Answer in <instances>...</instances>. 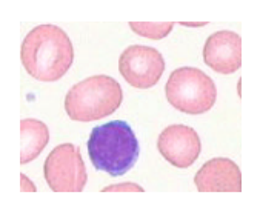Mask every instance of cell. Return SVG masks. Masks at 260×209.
<instances>
[{"mask_svg":"<svg viewBox=\"0 0 260 209\" xmlns=\"http://www.w3.org/2000/svg\"><path fill=\"white\" fill-rule=\"evenodd\" d=\"M203 60L219 74H233L242 65V39L234 31H217L206 39Z\"/></svg>","mask_w":260,"mask_h":209,"instance_id":"obj_8","label":"cell"},{"mask_svg":"<svg viewBox=\"0 0 260 209\" xmlns=\"http://www.w3.org/2000/svg\"><path fill=\"white\" fill-rule=\"evenodd\" d=\"M119 71L131 86L148 89L159 83L165 71V60L155 48L133 45L122 52Z\"/></svg>","mask_w":260,"mask_h":209,"instance_id":"obj_6","label":"cell"},{"mask_svg":"<svg viewBox=\"0 0 260 209\" xmlns=\"http://www.w3.org/2000/svg\"><path fill=\"white\" fill-rule=\"evenodd\" d=\"M165 92L173 108L191 116L208 113L214 107L217 97L213 79L192 66L174 69L167 82Z\"/></svg>","mask_w":260,"mask_h":209,"instance_id":"obj_4","label":"cell"},{"mask_svg":"<svg viewBox=\"0 0 260 209\" xmlns=\"http://www.w3.org/2000/svg\"><path fill=\"white\" fill-rule=\"evenodd\" d=\"M43 176L49 189L54 192L83 191L88 174L80 155V149L73 143L56 146L46 157Z\"/></svg>","mask_w":260,"mask_h":209,"instance_id":"obj_5","label":"cell"},{"mask_svg":"<svg viewBox=\"0 0 260 209\" xmlns=\"http://www.w3.org/2000/svg\"><path fill=\"white\" fill-rule=\"evenodd\" d=\"M194 183L200 192H240L242 172L231 159L217 157L208 160L197 171Z\"/></svg>","mask_w":260,"mask_h":209,"instance_id":"obj_9","label":"cell"},{"mask_svg":"<svg viewBox=\"0 0 260 209\" xmlns=\"http://www.w3.org/2000/svg\"><path fill=\"white\" fill-rule=\"evenodd\" d=\"M88 154L95 169L111 177H122L139 159V142L126 122L113 120L92 128Z\"/></svg>","mask_w":260,"mask_h":209,"instance_id":"obj_2","label":"cell"},{"mask_svg":"<svg viewBox=\"0 0 260 209\" xmlns=\"http://www.w3.org/2000/svg\"><path fill=\"white\" fill-rule=\"evenodd\" d=\"M20 189L25 192H36V186H34V183L25 176V174H20Z\"/></svg>","mask_w":260,"mask_h":209,"instance_id":"obj_13","label":"cell"},{"mask_svg":"<svg viewBox=\"0 0 260 209\" xmlns=\"http://www.w3.org/2000/svg\"><path fill=\"white\" fill-rule=\"evenodd\" d=\"M157 149L173 166L185 169L199 159L202 143L199 134L191 126L171 125L160 132Z\"/></svg>","mask_w":260,"mask_h":209,"instance_id":"obj_7","label":"cell"},{"mask_svg":"<svg viewBox=\"0 0 260 209\" xmlns=\"http://www.w3.org/2000/svg\"><path fill=\"white\" fill-rule=\"evenodd\" d=\"M20 165H26L42 154L49 142L48 126L36 119H23L20 122Z\"/></svg>","mask_w":260,"mask_h":209,"instance_id":"obj_10","label":"cell"},{"mask_svg":"<svg viewBox=\"0 0 260 209\" xmlns=\"http://www.w3.org/2000/svg\"><path fill=\"white\" fill-rule=\"evenodd\" d=\"M123 192V191H129V192H143L145 189L136 183H117V185H110L107 188H103L102 192Z\"/></svg>","mask_w":260,"mask_h":209,"instance_id":"obj_12","label":"cell"},{"mask_svg":"<svg viewBox=\"0 0 260 209\" xmlns=\"http://www.w3.org/2000/svg\"><path fill=\"white\" fill-rule=\"evenodd\" d=\"M174 23L173 22H131L129 28L146 39L151 40H160L164 37H167L171 31H173Z\"/></svg>","mask_w":260,"mask_h":209,"instance_id":"obj_11","label":"cell"},{"mask_svg":"<svg viewBox=\"0 0 260 209\" xmlns=\"http://www.w3.org/2000/svg\"><path fill=\"white\" fill-rule=\"evenodd\" d=\"M123 101L119 82L110 76H92L76 83L65 97V111L74 122L110 117Z\"/></svg>","mask_w":260,"mask_h":209,"instance_id":"obj_3","label":"cell"},{"mask_svg":"<svg viewBox=\"0 0 260 209\" xmlns=\"http://www.w3.org/2000/svg\"><path fill=\"white\" fill-rule=\"evenodd\" d=\"M20 60L25 71L40 82L60 80L74 62V46L56 25H39L22 42Z\"/></svg>","mask_w":260,"mask_h":209,"instance_id":"obj_1","label":"cell"},{"mask_svg":"<svg viewBox=\"0 0 260 209\" xmlns=\"http://www.w3.org/2000/svg\"><path fill=\"white\" fill-rule=\"evenodd\" d=\"M182 25H183V26H203V25H206V23H185V22H182Z\"/></svg>","mask_w":260,"mask_h":209,"instance_id":"obj_14","label":"cell"}]
</instances>
